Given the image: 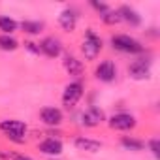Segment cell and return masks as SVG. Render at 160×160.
<instances>
[{
	"label": "cell",
	"mask_w": 160,
	"mask_h": 160,
	"mask_svg": "<svg viewBox=\"0 0 160 160\" xmlns=\"http://www.w3.org/2000/svg\"><path fill=\"white\" fill-rule=\"evenodd\" d=\"M111 45H113V49L122 51V53H141L143 51V47L139 45V42L134 40V38H130V36H126V34L113 36L111 38Z\"/></svg>",
	"instance_id": "obj_1"
},
{
	"label": "cell",
	"mask_w": 160,
	"mask_h": 160,
	"mask_svg": "<svg viewBox=\"0 0 160 160\" xmlns=\"http://www.w3.org/2000/svg\"><path fill=\"white\" fill-rule=\"evenodd\" d=\"M81 51H83V55H85L87 60H94V58L98 57V53L102 51V40H100L92 30H87Z\"/></svg>",
	"instance_id": "obj_2"
},
{
	"label": "cell",
	"mask_w": 160,
	"mask_h": 160,
	"mask_svg": "<svg viewBox=\"0 0 160 160\" xmlns=\"http://www.w3.org/2000/svg\"><path fill=\"white\" fill-rule=\"evenodd\" d=\"M0 130H2L8 138L21 141V138L27 134V124L23 121H2L0 122Z\"/></svg>",
	"instance_id": "obj_3"
},
{
	"label": "cell",
	"mask_w": 160,
	"mask_h": 160,
	"mask_svg": "<svg viewBox=\"0 0 160 160\" xmlns=\"http://www.w3.org/2000/svg\"><path fill=\"white\" fill-rule=\"evenodd\" d=\"M81 96H83V85L79 83V81H73V83H70V85L64 89L62 104L70 109V108H73L79 100H81Z\"/></svg>",
	"instance_id": "obj_4"
},
{
	"label": "cell",
	"mask_w": 160,
	"mask_h": 160,
	"mask_svg": "<svg viewBox=\"0 0 160 160\" xmlns=\"http://www.w3.org/2000/svg\"><path fill=\"white\" fill-rule=\"evenodd\" d=\"M109 126L113 130H130L136 126V119L128 113H117L109 119Z\"/></svg>",
	"instance_id": "obj_5"
},
{
	"label": "cell",
	"mask_w": 160,
	"mask_h": 160,
	"mask_svg": "<svg viewBox=\"0 0 160 160\" xmlns=\"http://www.w3.org/2000/svg\"><path fill=\"white\" fill-rule=\"evenodd\" d=\"M115 75H117V68H115V64L111 60H104L96 68V77L100 79V81H104V83H111L115 79Z\"/></svg>",
	"instance_id": "obj_6"
},
{
	"label": "cell",
	"mask_w": 160,
	"mask_h": 160,
	"mask_svg": "<svg viewBox=\"0 0 160 160\" xmlns=\"http://www.w3.org/2000/svg\"><path fill=\"white\" fill-rule=\"evenodd\" d=\"M38 47H40V53H43V55H47L51 58L58 57L60 55V49H62L60 47V42L57 38H45V40H42V43Z\"/></svg>",
	"instance_id": "obj_7"
},
{
	"label": "cell",
	"mask_w": 160,
	"mask_h": 160,
	"mask_svg": "<svg viewBox=\"0 0 160 160\" xmlns=\"http://www.w3.org/2000/svg\"><path fill=\"white\" fill-rule=\"evenodd\" d=\"M40 117L47 126H58L62 122V111L58 108H43Z\"/></svg>",
	"instance_id": "obj_8"
},
{
	"label": "cell",
	"mask_w": 160,
	"mask_h": 160,
	"mask_svg": "<svg viewBox=\"0 0 160 160\" xmlns=\"http://www.w3.org/2000/svg\"><path fill=\"white\" fill-rule=\"evenodd\" d=\"M128 73H130L134 79H147L149 73H151V72H149V62H145L143 58L132 62L130 68H128Z\"/></svg>",
	"instance_id": "obj_9"
},
{
	"label": "cell",
	"mask_w": 160,
	"mask_h": 160,
	"mask_svg": "<svg viewBox=\"0 0 160 160\" xmlns=\"http://www.w3.org/2000/svg\"><path fill=\"white\" fill-rule=\"evenodd\" d=\"M102 121H104V113H102V109H98V108H89V109L81 115V122H83L85 126H98Z\"/></svg>",
	"instance_id": "obj_10"
},
{
	"label": "cell",
	"mask_w": 160,
	"mask_h": 160,
	"mask_svg": "<svg viewBox=\"0 0 160 160\" xmlns=\"http://www.w3.org/2000/svg\"><path fill=\"white\" fill-rule=\"evenodd\" d=\"M40 151H42L43 154L55 156V154H60V152H62V143H60L58 139H55V138H47V139H43V141L40 143Z\"/></svg>",
	"instance_id": "obj_11"
},
{
	"label": "cell",
	"mask_w": 160,
	"mask_h": 160,
	"mask_svg": "<svg viewBox=\"0 0 160 160\" xmlns=\"http://www.w3.org/2000/svg\"><path fill=\"white\" fill-rule=\"evenodd\" d=\"M58 23H60V27H62L64 30L72 32V30L75 28V23H77V13H75L73 10H64V12L60 13V17H58Z\"/></svg>",
	"instance_id": "obj_12"
},
{
	"label": "cell",
	"mask_w": 160,
	"mask_h": 160,
	"mask_svg": "<svg viewBox=\"0 0 160 160\" xmlns=\"http://www.w3.org/2000/svg\"><path fill=\"white\" fill-rule=\"evenodd\" d=\"M75 147H77L79 151L96 152V151H100L102 143H100V141H96V139H91V138H77V139H75Z\"/></svg>",
	"instance_id": "obj_13"
},
{
	"label": "cell",
	"mask_w": 160,
	"mask_h": 160,
	"mask_svg": "<svg viewBox=\"0 0 160 160\" xmlns=\"http://www.w3.org/2000/svg\"><path fill=\"white\" fill-rule=\"evenodd\" d=\"M117 13H119L121 19H124V21L130 23L132 27H138V25L141 23V19H139V15L136 13V10H132V8H128V6H122Z\"/></svg>",
	"instance_id": "obj_14"
},
{
	"label": "cell",
	"mask_w": 160,
	"mask_h": 160,
	"mask_svg": "<svg viewBox=\"0 0 160 160\" xmlns=\"http://www.w3.org/2000/svg\"><path fill=\"white\" fill-rule=\"evenodd\" d=\"M64 68L70 72V75H81V60H77L75 57H66L64 58Z\"/></svg>",
	"instance_id": "obj_15"
},
{
	"label": "cell",
	"mask_w": 160,
	"mask_h": 160,
	"mask_svg": "<svg viewBox=\"0 0 160 160\" xmlns=\"http://www.w3.org/2000/svg\"><path fill=\"white\" fill-rule=\"evenodd\" d=\"M21 27H23V30L28 32V34H40L42 28H43V23H40V21H23Z\"/></svg>",
	"instance_id": "obj_16"
},
{
	"label": "cell",
	"mask_w": 160,
	"mask_h": 160,
	"mask_svg": "<svg viewBox=\"0 0 160 160\" xmlns=\"http://www.w3.org/2000/svg\"><path fill=\"white\" fill-rule=\"evenodd\" d=\"M0 30L10 36L13 30H17V23L13 19H10V17H0Z\"/></svg>",
	"instance_id": "obj_17"
},
{
	"label": "cell",
	"mask_w": 160,
	"mask_h": 160,
	"mask_svg": "<svg viewBox=\"0 0 160 160\" xmlns=\"http://www.w3.org/2000/svg\"><path fill=\"white\" fill-rule=\"evenodd\" d=\"M0 49H4V51H13V49H17V42H15L12 36L2 34V36H0Z\"/></svg>",
	"instance_id": "obj_18"
},
{
	"label": "cell",
	"mask_w": 160,
	"mask_h": 160,
	"mask_svg": "<svg viewBox=\"0 0 160 160\" xmlns=\"http://www.w3.org/2000/svg\"><path fill=\"white\" fill-rule=\"evenodd\" d=\"M121 143H122V147H126V149H130V151H141V149H143V141L134 139V138H122Z\"/></svg>",
	"instance_id": "obj_19"
},
{
	"label": "cell",
	"mask_w": 160,
	"mask_h": 160,
	"mask_svg": "<svg viewBox=\"0 0 160 160\" xmlns=\"http://www.w3.org/2000/svg\"><path fill=\"white\" fill-rule=\"evenodd\" d=\"M102 21H104V23H108V25H115V23H119V21H121V17H119V13H117V12L108 10V12H104V13H102Z\"/></svg>",
	"instance_id": "obj_20"
},
{
	"label": "cell",
	"mask_w": 160,
	"mask_h": 160,
	"mask_svg": "<svg viewBox=\"0 0 160 160\" xmlns=\"http://www.w3.org/2000/svg\"><path fill=\"white\" fill-rule=\"evenodd\" d=\"M149 147H151L152 154H154V156L158 158V156H160V141H158V139L154 138V139H151V141H149Z\"/></svg>",
	"instance_id": "obj_21"
},
{
	"label": "cell",
	"mask_w": 160,
	"mask_h": 160,
	"mask_svg": "<svg viewBox=\"0 0 160 160\" xmlns=\"http://www.w3.org/2000/svg\"><path fill=\"white\" fill-rule=\"evenodd\" d=\"M12 160H32L30 156H25V154H19V152H12V154H8Z\"/></svg>",
	"instance_id": "obj_22"
},
{
	"label": "cell",
	"mask_w": 160,
	"mask_h": 160,
	"mask_svg": "<svg viewBox=\"0 0 160 160\" xmlns=\"http://www.w3.org/2000/svg\"><path fill=\"white\" fill-rule=\"evenodd\" d=\"M92 8H96V10H98V12H102V13H104V12H108V6H106V4H98V2H92Z\"/></svg>",
	"instance_id": "obj_23"
},
{
	"label": "cell",
	"mask_w": 160,
	"mask_h": 160,
	"mask_svg": "<svg viewBox=\"0 0 160 160\" xmlns=\"http://www.w3.org/2000/svg\"><path fill=\"white\" fill-rule=\"evenodd\" d=\"M25 45H27V49H28V51H32V53H40V47H36V43L28 42V43H25Z\"/></svg>",
	"instance_id": "obj_24"
}]
</instances>
